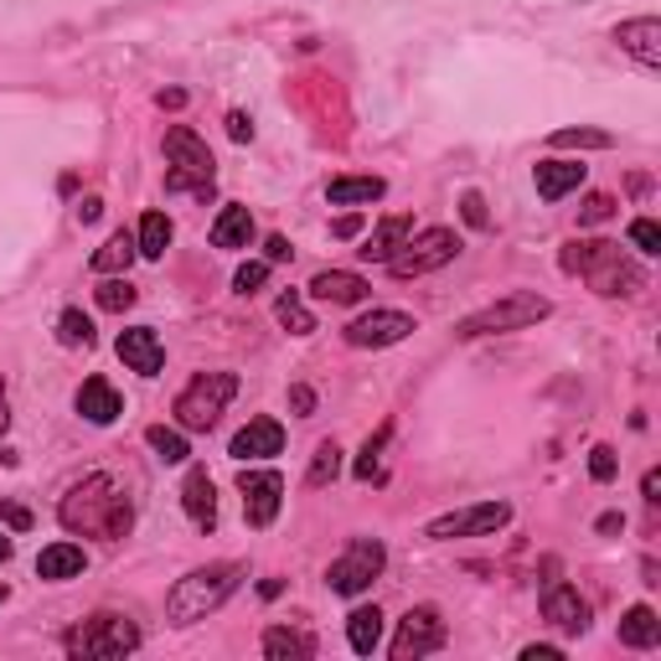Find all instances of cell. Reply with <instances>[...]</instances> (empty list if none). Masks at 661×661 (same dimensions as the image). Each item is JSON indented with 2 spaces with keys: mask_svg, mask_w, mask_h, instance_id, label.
Returning a JSON list of instances; mask_svg holds the SVG:
<instances>
[{
  "mask_svg": "<svg viewBox=\"0 0 661 661\" xmlns=\"http://www.w3.org/2000/svg\"><path fill=\"white\" fill-rule=\"evenodd\" d=\"M626 238H631V248H635V254H661V227L657 223H651V217H635V223L631 227H626Z\"/></svg>",
  "mask_w": 661,
  "mask_h": 661,
  "instance_id": "cell-37",
  "label": "cell"
},
{
  "mask_svg": "<svg viewBox=\"0 0 661 661\" xmlns=\"http://www.w3.org/2000/svg\"><path fill=\"white\" fill-rule=\"evenodd\" d=\"M83 569H89V553H83L78 542H52V548H42V553H37V579H47V584L78 579Z\"/></svg>",
  "mask_w": 661,
  "mask_h": 661,
  "instance_id": "cell-23",
  "label": "cell"
},
{
  "mask_svg": "<svg viewBox=\"0 0 661 661\" xmlns=\"http://www.w3.org/2000/svg\"><path fill=\"white\" fill-rule=\"evenodd\" d=\"M620 52H631L641 68H661V21L657 16H635V21H620L616 27Z\"/></svg>",
  "mask_w": 661,
  "mask_h": 661,
  "instance_id": "cell-17",
  "label": "cell"
},
{
  "mask_svg": "<svg viewBox=\"0 0 661 661\" xmlns=\"http://www.w3.org/2000/svg\"><path fill=\"white\" fill-rule=\"evenodd\" d=\"M6 558H11V538H6V532H0V563H6Z\"/></svg>",
  "mask_w": 661,
  "mask_h": 661,
  "instance_id": "cell-55",
  "label": "cell"
},
{
  "mask_svg": "<svg viewBox=\"0 0 661 661\" xmlns=\"http://www.w3.org/2000/svg\"><path fill=\"white\" fill-rule=\"evenodd\" d=\"M445 647V620H439L435 604H414L404 620H398V635H393V661H419L429 651Z\"/></svg>",
  "mask_w": 661,
  "mask_h": 661,
  "instance_id": "cell-11",
  "label": "cell"
},
{
  "mask_svg": "<svg viewBox=\"0 0 661 661\" xmlns=\"http://www.w3.org/2000/svg\"><path fill=\"white\" fill-rule=\"evenodd\" d=\"M604 217H616V196H604V192H589L584 196V207H579V223H604Z\"/></svg>",
  "mask_w": 661,
  "mask_h": 661,
  "instance_id": "cell-41",
  "label": "cell"
},
{
  "mask_svg": "<svg viewBox=\"0 0 661 661\" xmlns=\"http://www.w3.org/2000/svg\"><path fill=\"white\" fill-rule=\"evenodd\" d=\"M264 279H270V258H248V264H238V270H233V289H238V295H254V289H264Z\"/></svg>",
  "mask_w": 661,
  "mask_h": 661,
  "instance_id": "cell-38",
  "label": "cell"
},
{
  "mask_svg": "<svg viewBox=\"0 0 661 661\" xmlns=\"http://www.w3.org/2000/svg\"><path fill=\"white\" fill-rule=\"evenodd\" d=\"M336 476H342V450H336V439H321L305 486H326V481H336Z\"/></svg>",
  "mask_w": 661,
  "mask_h": 661,
  "instance_id": "cell-33",
  "label": "cell"
},
{
  "mask_svg": "<svg viewBox=\"0 0 661 661\" xmlns=\"http://www.w3.org/2000/svg\"><path fill=\"white\" fill-rule=\"evenodd\" d=\"M289 404H295V414H301V419H311V414H316V393L305 388V383H295V388H289Z\"/></svg>",
  "mask_w": 661,
  "mask_h": 661,
  "instance_id": "cell-43",
  "label": "cell"
},
{
  "mask_svg": "<svg viewBox=\"0 0 661 661\" xmlns=\"http://www.w3.org/2000/svg\"><path fill=\"white\" fill-rule=\"evenodd\" d=\"M99 217H104V202H99V196H83V202H78V223H99Z\"/></svg>",
  "mask_w": 661,
  "mask_h": 661,
  "instance_id": "cell-47",
  "label": "cell"
},
{
  "mask_svg": "<svg viewBox=\"0 0 661 661\" xmlns=\"http://www.w3.org/2000/svg\"><path fill=\"white\" fill-rule=\"evenodd\" d=\"M6 600H11V589H6V584H0V604H6Z\"/></svg>",
  "mask_w": 661,
  "mask_h": 661,
  "instance_id": "cell-56",
  "label": "cell"
},
{
  "mask_svg": "<svg viewBox=\"0 0 661 661\" xmlns=\"http://www.w3.org/2000/svg\"><path fill=\"white\" fill-rule=\"evenodd\" d=\"M62 651H68V657H89V661L130 657V651H140V626L130 616L99 610V616H89L83 626H73V631H68Z\"/></svg>",
  "mask_w": 661,
  "mask_h": 661,
  "instance_id": "cell-5",
  "label": "cell"
},
{
  "mask_svg": "<svg viewBox=\"0 0 661 661\" xmlns=\"http://www.w3.org/2000/svg\"><path fill=\"white\" fill-rule=\"evenodd\" d=\"M114 352H120V362L130 367V373H140V377H155V373L165 367V346H161V336H155L151 326H130V330H120Z\"/></svg>",
  "mask_w": 661,
  "mask_h": 661,
  "instance_id": "cell-15",
  "label": "cell"
},
{
  "mask_svg": "<svg viewBox=\"0 0 661 661\" xmlns=\"http://www.w3.org/2000/svg\"><path fill=\"white\" fill-rule=\"evenodd\" d=\"M135 248H140V258H165V248H171V217L165 212H145L140 217V233H135Z\"/></svg>",
  "mask_w": 661,
  "mask_h": 661,
  "instance_id": "cell-30",
  "label": "cell"
},
{
  "mask_svg": "<svg viewBox=\"0 0 661 661\" xmlns=\"http://www.w3.org/2000/svg\"><path fill=\"white\" fill-rule=\"evenodd\" d=\"M181 507H186V517H192L202 532H212V527H217V486H212L207 466L186 470V481H181Z\"/></svg>",
  "mask_w": 661,
  "mask_h": 661,
  "instance_id": "cell-18",
  "label": "cell"
},
{
  "mask_svg": "<svg viewBox=\"0 0 661 661\" xmlns=\"http://www.w3.org/2000/svg\"><path fill=\"white\" fill-rule=\"evenodd\" d=\"M279 589H285L279 579H264V584H258V594H264V600H279Z\"/></svg>",
  "mask_w": 661,
  "mask_h": 661,
  "instance_id": "cell-53",
  "label": "cell"
},
{
  "mask_svg": "<svg viewBox=\"0 0 661 661\" xmlns=\"http://www.w3.org/2000/svg\"><path fill=\"white\" fill-rule=\"evenodd\" d=\"M548 316H553V301H548V295H538V289H507L501 301L470 311V316L455 326V336H460V342H481V336H501V330H527Z\"/></svg>",
  "mask_w": 661,
  "mask_h": 661,
  "instance_id": "cell-4",
  "label": "cell"
},
{
  "mask_svg": "<svg viewBox=\"0 0 661 661\" xmlns=\"http://www.w3.org/2000/svg\"><path fill=\"white\" fill-rule=\"evenodd\" d=\"M388 192L383 176H330L326 181V202L330 207H362V202H377Z\"/></svg>",
  "mask_w": 661,
  "mask_h": 661,
  "instance_id": "cell-25",
  "label": "cell"
},
{
  "mask_svg": "<svg viewBox=\"0 0 661 661\" xmlns=\"http://www.w3.org/2000/svg\"><path fill=\"white\" fill-rule=\"evenodd\" d=\"M264 657L270 661H311L316 657V635L295 631V626H270V631H264Z\"/></svg>",
  "mask_w": 661,
  "mask_h": 661,
  "instance_id": "cell-24",
  "label": "cell"
},
{
  "mask_svg": "<svg viewBox=\"0 0 661 661\" xmlns=\"http://www.w3.org/2000/svg\"><path fill=\"white\" fill-rule=\"evenodd\" d=\"M553 145L558 151H579V145H584V151H610L616 140L604 135V130H558Z\"/></svg>",
  "mask_w": 661,
  "mask_h": 661,
  "instance_id": "cell-36",
  "label": "cell"
},
{
  "mask_svg": "<svg viewBox=\"0 0 661 661\" xmlns=\"http://www.w3.org/2000/svg\"><path fill=\"white\" fill-rule=\"evenodd\" d=\"M243 563H207V569H192L186 579H176L171 584V594H165V616H171V626H196V620H207L212 610H223L233 594H238L243 584Z\"/></svg>",
  "mask_w": 661,
  "mask_h": 661,
  "instance_id": "cell-2",
  "label": "cell"
},
{
  "mask_svg": "<svg viewBox=\"0 0 661 661\" xmlns=\"http://www.w3.org/2000/svg\"><path fill=\"white\" fill-rule=\"evenodd\" d=\"M563 270L569 274H584L589 285L600 289V295H635L641 289V270H635L631 258L620 254V243H604V238H589V243H569L563 248Z\"/></svg>",
  "mask_w": 661,
  "mask_h": 661,
  "instance_id": "cell-3",
  "label": "cell"
},
{
  "mask_svg": "<svg viewBox=\"0 0 661 661\" xmlns=\"http://www.w3.org/2000/svg\"><path fill=\"white\" fill-rule=\"evenodd\" d=\"M460 212H466L470 227H486V223H491V212H486V196H481V192H466V196H460Z\"/></svg>",
  "mask_w": 661,
  "mask_h": 661,
  "instance_id": "cell-42",
  "label": "cell"
},
{
  "mask_svg": "<svg viewBox=\"0 0 661 661\" xmlns=\"http://www.w3.org/2000/svg\"><path fill=\"white\" fill-rule=\"evenodd\" d=\"M99 311H130L135 305V285L130 279H120V274H104V285H99Z\"/></svg>",
  "mask_w": 661,
  "mask_h": 661,
  "instance_id": "cell-34",
  "label": "cell"
},
{
  "mask_svg": "<svg viewBox=\"0 0 661 661\" xmlns=\"http://www.w3.org/2000/svg\"><path fill=\"white\" fill-rule=\"evenodd\" d=\"M641 496H647V501H661V476H657V470L641 476Z\"/></svg>",
  "mask_w": 661,
  "mask_h": 661,
  "instance_id": "cell-50",
  "label": "cell"
},
{
  "mask_svg": "<svg viewBox=\"0 0 661 661\" xmlns=\"http://www.w3.org/2000/svg\"><path fill=\"white\" fill-rule=\"evenodd\" d=\"M6 424H11V404H6V377H0V435H6Z\"/></svg>",
  "mask_w": 661,
  "mask_h": 661,
  "instance_id": "cell-52",
  "label": "cell"
},
{
  "mask_svg": "<svg viewBox=\"0 0 661 661\" xmlns=\"http://www.w3.org/2000/svg\"><path fill=\"white\" fill-rule=\"evenodd\" d=\"M563 651L558 647H522V661H558Z\"/></svg>",
  "mask_w": 661,
  "mask_h": 661,
  "instance_id": "cell-49",
  "label": "cell"
},
{
  "mask_svg": "<svg viewBox=\"0 0 661 661\" xmlns=\"http://www.w3.org/2000/svg\"><path fill=\"white\" fill-rule=\"evenodd\" d=\"M238 491H243V517H248V527H258V532L285 507V476H279V470H243Z\"/></svg>",
  "mask_w": 661,
  "mask_h": 661,
  "instance_id": "cell-12",
  "label": "cell"
},
{
  "mask_svg": "<svg viewBox=\"0 0 661 661\" xmlns=\"http://www.w3.org/2000/svg\"><path fill=\"white\" fill-rule=\"evenodd\" d=\"M460 248H466V243H460V233H455V227H424V233H408V243L388 258V270L398 274V279H414V274L445 270V264H450Z\"/></svg>",
  "mask_w": 661,
  "mask_h": 661,
  "instance_id": "cell-8",
  "label": "cell"
},
{
  "mask_svg": "<svg viewBox=\"0 0 661 661\" xmlns=\"http://www.w3.org/2000/svg\"><path fill=\"white\" fill-rule=\"evenodd\" d=\"M616 470H620V460H616V450H610V445H594V450H589V476H594V481H616Z\"/></svg>",
  "mask_w": 661,
  "mask_h": 661,
  "instance_id": "cell-40",
  "label": "cell"
},
{
  "mask_svg": "<svg viewBox=\"0 0 661 661\" xmlns=\"http://www.w3.org/2000/svg\"><path fill=\"white\" fill-rule=\"evenodd\" d=\"M388 435H393V424H383V429H377L373 439H367V445H362V460L352 470H357L362 481H373V470H377V460H383V445H388Z\"/></svg>",
  "mask_w": 661,
  "mask_h": 661,
  "instance_id": "cell-39",
  "label": "cell"
},
{
  "mask_svg": "<svg viewBox=\"0 0 661 661\" xmlns=\"http://www.w3.org/2000/svg\"><path fill=\"white\" fill-rule=\"evenodd\" d=\"M135 258H140L135 233H109L104 248L89 258V270H93V274H124L130 264H135Z\"/></svg>",
  "mask_w": 661,
  "mask_h": 661,
  "instance_id": "cell-29",
  "label": "cell"
},
{
  "mask_svg": "<svg viewBox=\"0 0 661 661\" xmlns=\"http://www.w3.org/2000/svg\"><path fill=\"white\" fill-rule=\"evenodd\" d=\"M274 316H279V326H285L289 336H311V330H316V316L305 311L301 289H285V295L274 301Z\"/></svg>",
  "mask_w": 661,
  "mask_h": 661,
  "instance_id": "cell-31",
  "label": "cell"
},
{
  "mask_svg": "<svg viewBox=\"0 0 661 661\" xmlns=\"http://www.w3.org/2000/svg\"><path fill=\"white\" fill-rule=\"evenodd\" d=\"M589 176L584 161H538L532 165V181H538V196L542 202H563L569 192H579Z\"/></svg>",
  "mask_w": 661,
  "mask_h": 661,
  "instance_id": "cell-19",
  "label": "cell"
},
{
  "mask_svg": "<svg viewBox=\"0 0 661 661\" xmlns=\"http://www.w3.org/2000/svg\"><path fill=\"white\" fill-rule=\"evenodd\" d=\"M620 647H631V651L661 647V620L651 604H631V610L620 616Z\"/></svg>",
  "mask_w": 661,
  "mask_h": 661,
  "instance_id": "cell-26",
  "label": "cell"
},
{
  "mask_svg": "<svg viewBox=\"0 0 661 661\" xmlns=\"http://www.w3.org/2000/svg\"><path fill=\"white\" fill-rule=\"evenodd\" d=\"M78 414L89 424H114L124 414V398L114 393V383L109 377H83V388H78Z\"/></svg>",
  "mask_w": 661,
  "mask_h": 661,
  "instance_id": "cell-21",
  "label": "cell"
},
{
  "mask_svg": "<svg viewBox=\"0 0 661 661\" xmlns=\"http://www.w3.org/2000/svg\"><path fill=\"white\" fill-rule=\"evenodd\" d=\"M414 330V316L408 311H367V316H357L352 326H346V346H398Z\"/></svg>",
  "mask_w": 661,
  "mask_h": 661,
  "instance_id": "cell-13",
  "label": "cell"
},
{
  "mask_svg": "<svg viewBox=\"0 0 661 661\" xmlns=\"http://www.w3.org/2000/svg\"><path fill=\"white\" fill-rule=\"evenodd\" d=\"M155 104H161V109H181V104H186V93H181V89H165Z\"/></svg>",
  "mask_w": 661,
  "mask_h": 661,
  "instance_id": "cell-51",
  "label": "cell"
},
{
  "mask_svg": "<svg viewBox=\"0 0 661 661\" xmlns=\"http://www.w3.org/2000/svg\"><path fill=\"white\" fill-rule=\"evenodd\" d=\"M383 563H388V548H383V542L377 538H352L346 542V553L326 569V584L336 589V594H346V600H357V594L373 589V579L383 573Z\"/></svg>",
  "mask_w": 661,
  "mask_h": 661,
  "instance_id": "cell-9",
  "label": "cell"
},
{
  "mask_svg": "<svg viewBox=\"0 0 661 661\" xmlns=\"http://www.w3.org/2000/svg\"><path fill=\"white\" fill-rule=\"evenodd\" d=\"M233 393H238V373H196L176 398V424L192 429V435H202V429H212L217 414L233 404Z\"/></svg>",
  "mask_w": 661,
  "mask_h": 661,
  "instance_id": "cell-7",
  "label": "cell"
},
{
  "mask_svg": "<svg viewBox=\"0 0 661 661\" xmlns=\"http://www.w3.org/2000/svg\"><path fill=\"white\" fill-rule=\"evenodd\" d=\"M330 233H336V238H357V233H362V212H346V217L330 227Z\"/></svg>",
  "mask_w": 661,
  "mask_h": 661,
  "instance_id": "cell-48",
  "label": "cell"
},
{
  "mask_svg": "<svg viewBox=\"0 0 661 661\" xmlns=\"http://www.w3.org/2000/svg\"><path fill=\"white\" fill-rule=\"evenodd\" d=\"M58 517H62L68 532H89V538H124L130 522H135V507H130V496L109 481V476H89L83 486H73V491L62 496Z\"/></svg>",
  "mask_w": 661,
  "mask_h": 661,
  "instance_id": "cell-1",
  "label": "cell"
},
{
  "mask_svg": "<svg viewBox=\"0 0 661 661\" xmlns=\"http://www.w3.org/2000/svg\"><path fill=\"white\" fill-rule=\"evenodd\" d=\"M408 233H414V217H408V212H393V217H383V223H377L373 233L362 238L357 254L367 258V264H388V258L408 243Z\"/></svg>",
  "mask_w": 661,
  "mask_h": 661,
  "instance_id": "cell-20",
  "label": "cell"
},
{
  "mask_svg": "<svg viewBox=\"0 0 661 661\" xmlns=\"http://www.w3.org/2000/svg\"><path fill=\"white\" fill-rule=\"evenodd\" d=\"M511 522V501H476V507L445 511L424 527L429 542H450V538H486V532H501Z\"/></svg>",
  "mask_w": 661,
  "mask_h": 661,
  "instance_id": "cell-10",
  "label": "cell"
},
{
  "mask_svg": "<svg viewBox=\"0 0 661 661\" xmlns=\"http://www.w3.org/2000/svg\"><path fill=\"white\" fill-rule=\"evenodd\" d=\"M58 342L62 346H93V321L83 311H62L58 316Z\"/></svg>",
  "mask_w": 661,
  "mask_h": 661,
  "instance_id": "cell-35",
  "label": "cell"
},
{
  "mask_svg": "<svg viewBox=\"0 0 661 661\" xmlns=\"http://www.w3.org/2000/svg\"><path fill=\"white\" fill-rule=\"evenodd\" d=\"M620 527H626V517H616V511H610V517H600V532H620Z\"/></svg>",
  "mask_w": 661,
  "mask_h": 661,
  "instance_id": "cell-54",
  "label": "cell"
},
{
  "mask_svg": "<svg viewBox=\"0 0 661 661\" xmlns=\"http://www.w3.org/2000/svg\"><path fill=\"white\" fill-rule=\"evenodd\" d=\"M227 135L238 140V145H243V140H254V124H248V114H238V109H233V114H227Z\"/></svg>",
  "mask_w": 661,
  "mask_h": 661,
  "instance_id": "cell-46",
  "label": "cell"
},
{
  "mask_svg": "<svg viewBox=\"0 0 661 661\" xmlns=\"http://www.w3.org/2000/svg\"><path fill=\"white\" fill-rule=\"evenodd\" d=\"M346 641H352V651H357V657H373L377 641H383V610H377V604H362V610H352V616H346Z\"/></svg>",
  "mask_w": 661,
  "mask_h": 661,
  "instance_id": "cell-28",
  "label": "cell"
},
{
  "mask_svg": "<svg viewBox=\"0 0 661 661\" xmlns=\"http://www.w3.org/2000/svg\"><path fill=\"white\" fill-rule=\"evenodd\" d=\"M289 254H295V248H289V238H279V233H270V238H264V258H270V264H285Z\"/></svg>",
  "mask_w": 661,
  "mask_h": 661,
  "instance_id": "cell-45",
  "label": "cell"
},
{
  "mask_svg": "<svg viewBox=\"0 0 661 661\" xmlns=\"http://www.w3.org/2000/svg\"><path fill=\"white\" fill-rule=\"evenodd\" d=\"M165 161H171V171H165V192L212 196V181H217V171H212L207 140L196 135V130H186V124H171V130H165Z\"/></svg>",
  "mask_w": 661,
  "mask_h": 661,
  "instance_id": "cell-6",
  "label": "cell"
},
{
  "mask_svg": "<svg viewBox=\"0 0 661 661\" xmlns=\"http://www.w3.org/2000/svg\"><path fill=\"white\" fill-rule=\"evenodd\" d=\"M305 289H311L316 301H330V305H362L373 285H367L362 274H352V270H321Z\"/></svg>",
  "mask_w": 661,
  "mask_h": 661,
  "instance_id": "cell-22",
  "label": "cell"
},
{
  "mask_svg": "<svg viewBox=\"0 0 661 661\" xmlns=\"http://www.w3.org/2000/svg\"><path fill=\"white\" fill-rule=\"evenodd\" d=\"M248 243H254V212L227 202L212 223V248H248Z\"/></svg>",
  "mask_w": 661,
  "mask_h": 661,
  "instance_id": "cell-27",
  "label": "cell"
},
{
  "mask_svg": "<svg viewBox=\"0 0 661 661\" xmlns=\"http://www.w3.org/2000/svg\"><path fill=\"white\" fill-rule=\"evenodd\" d=\"M145 445H151V450L161 455L165 466H181V460L192 455V445H186V435H181V429H165V424H155V429H145Z\"/></svg>",
  "mask_w": 661,
  "mask_h": 661,
  "instance_id": "cell-32",
  "label": "cell"
},
{
  "mask_svg": "<svg viewBox=\"0 0 661 661\" xmlns=\"http://www.w3.org/2000/svg\"><path fill=\"white\" fill-rule=\"evenodd\" d=\"M542 620L558 626L563 635H584L589 631V604L579 600L573 584H548L542 589Z\"/></svg>",
  "mask_w": 661,
  "mask_h": 661,
  "instance_id": "cell-16",
  "label": "cell"
},
{
  "mask_svg": "<svg viewBox=\"0 0 661 661\" xmlns=\"http://www.w3.org/2000/svg\"><path fill=\"white\" fill-rule=\"evenodd\" d=\"M0 517H6V527H16V532H27L31 527V511L16 507V501H0Z\"/></svg>",
  "mask_w": 661,
  "mask_h": 661,
  "instance_id": "cell-44",
  "label": "cell"
},
{
  "mask_svg": "<svg viewBox=\"0 0 661 661\" xmlns=\"http://www.w3.org/2000/svg\"><path fill=\"white\" fill-rule=\"evenodd\" d=\"M285 450V424L279 419H248L238 435L227 439V455L233 460H270V455Z\"/></svg>",
  "mask_w": 661,
  "mask_h": 661,
  "instance_id": "cell-14",
  "label": "cell"
}]
</instances>
